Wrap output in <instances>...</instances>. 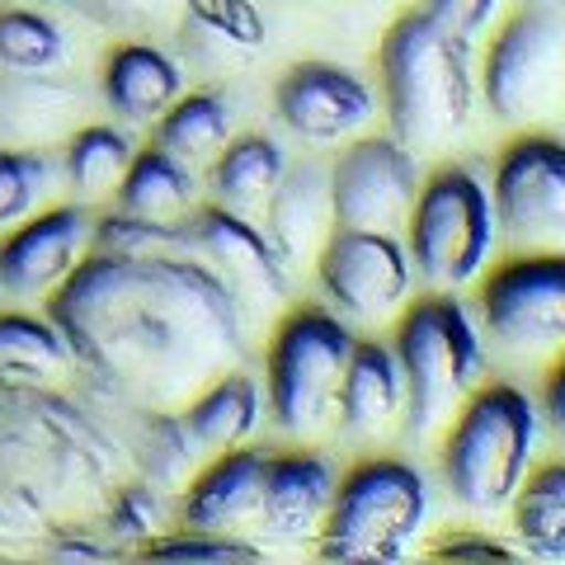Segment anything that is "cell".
Returning <instances> with one entry per match:
<instances>
[{
    "mask_svg": "<svg viewBox=\"0 0 565 565\" xmlns=\"http://www.w3.org/2000/svg\"><path fill=\"white\" fill-rule=\"evenodd\" d=\"M47 321L118 405L170 411L245 359L241 302L189 255L90 250L47 292Z\"/></svg>",
    "mask_w": 565,
    "mask_h": 565,
    "instance_id": "obj_1",
    "label": "cell"
},
{
    "mask_svg": "<svg viewBox=\"0 0 565 565\" xmlns=\"http://www.w3.org/2000/svg\"><path fill=\"white\" fill-rule=\"evenodd\" d=\"M122 462L118 434L85 401L62 386H0V537L99 509Z\"/></svg>",
    "mask_w": 565,
    "mask_h": 565,
    "instance_id": "obj_2",
    "label": "cell"
},
{
    "mask_svg": "<svg viewBox=\"0 0 565 565\" xmlns=\"http://www.w3.org/2000/svg\"><path fill=\"white\" fill-rule=\"evenodd\" d=\"M382 99L405 151H444L471 122V39L444 29L429 10H405L382 39Z\"/></svg>",
    "mask_w": 565,
    "mask_h": 565,
    "instance_id": "obj_3",
    "label": "cell"
},
{
    "mask_svg": "<svg viewBox=\"0 0 565 565\" xmlns=\"http://www.w3.org/2000/svg\"><path fill=\"white\" fill-rule=\"evenodd\" d=\"M392 353L405 382V438H429L448 424L486 373V334L467 302L444 288L401 307Z\"/></svg>",
    "mask_w": 565,
    "mask_h": 565,
    "instance_id": "obj_4",
    "label": "cell"
},
{
    "mask_svg": "<svg viewBox=\"0 0 565 565\" xmlns=\"http://www.w3.org/2000/svg\"><path fill=\"white\" fill-rule=\"evenodd\" d=\"M542 411L514 382H481L457 405L444 438V486L462 509L494 514L533 467Z\"/></svg>",
    "mask_w": 565,
    "mask_h": 565,
    "instance_id": "obj_5",
    "label": "cell"
},
{
    "mask_svg": "<svg viewBox=\"0 0 565 565\" xmlns=\"http://www.w3.org/2000/svg\"><path fill=\"white\" fill-rule=\"evenodd\" d=\"M494 241H500V222H494L490 184L471 166L448 161L429 180H419L405 217V255L429 288L457 292L476 282L486 274Z\"/></svg>",
    "mask_w": 565,
    "mask_h": 565,
    "instance_id": "obj_6",
    "label": "cell"
},
{
    "mask_svg": "<svg viewBox=\"0 0 565 565\" xmlns=\"http://www.w3.org/2000/svg\"><path fill=\"white\" fill-rule=\"evenodd\" d=\"M429 519V481L401 457H367L334 481L321 519V556L330 561H401Z\"/></svg>",
    "mask_w": 565,
    "mask_h": 565,
    "instance_id": "obj_7",
    "label": "cell"
},
{
    "mask_svg": "<svg viewBox=\"0 0 565 565\" xmlns=\"http://www.w3.org/2000/svg\"><path fill=\"white\" fill-rule=\"evenodd\" d=\"M353 349V330L330 307H292L278 321L264 359V392L278 434L307 438L326 429L340 396V377Z\"/></svg>",
    "mask_w": 565,
    "mask_h": 565,
    "instance_id": "obj_8",
    "label": "cell"
},
{
    "mask_svg": "<svg viewBox=\"0 0 565 565\" xmlns=\"http://www.w3.org/2000/svg\"><path fill=\"white\" fill-rule=\"evenodd\" d=\"M481 90L500 122L552 114L565 95V14L552 6L519 10L486 52Z\"/></svg>",
    "mask_w": 565,
    "mask_h": 565,
    "instance_id": "obj_9",
    "label": "cell"
},
{
    "mask_svg": "<svg viewBox=\"0 0 565 565\" xmlns=\"http://www.w3.org/2000/svg\"><path fill=\"white\" fill-rule=\"evenodd\" d=\"M481 334L504 353L565 349V255H514L490 269L476 292Z\"/></svg>",
    "mask_w": 565,
    "mask_h": 565,
    "instance_id": "obj_10",
    "label": "cell"
},
{
    "mask_svg": "<svg viewBox=\"0 0 565 565\" xmlns=\"http://www.w3.org/2000/svg\"><path fill=\"white\" fill-rule=\"evenodd\" d=\"M316 278L326 302L344 321H386L411 297V255L396 232H367V226H330L316 250Z\"/></svg>",
    "mask_w": 565,
    "mask_h": 565,
    "instance_id": "obj_11",
    "label": "cell"
},
{
    "mask_svg": "<svg viewBox=\"0 0 565 565\" xmlns=\"http://www.w3.org/2000/svg\"><path fill=\"white\" fill-rule=\"evenodd\" d=\"M180 226H184V255L207 264L226 282V292L241 302V311H264V307L288 302L292 292L288 259L274 250V241L259 226L245 222V212L203 203V207H189Z\"/></svg>",
    "mask_w": 565,
    "mask_h": 565,
    "instance_id": "obj_12",
    "label": "cell"
},
{
    "mask_svg": "<svg viewBox=\"0 0 565 565\" xmlns=\"http://www.w3.org/2000/svg\"><path fill=\"white\" fill-rule=\"evenodd\" d=\"M490 203L500 232L519 245L565 241V141L523 132L500 151L490 180Z\"/></svg>",
    "mask_w": 565,
    "mask_h": 565,
    "instance_id": "obj_13",
    "label": "cell"
},
{
    "mask_svg": "<svg viewBox=\"0 0 565 565\" xmlns=\"http://www.w3.org/2000/svg\"><path fill=\"white\" fill-rule=\"evenodd\" d=\"M419 189L415 156L396 137H363L330 166V203L334 226H367V232H396L411 217Z\"/></svg>",
    "mask_w": 565,
    "mask_h": 565,
    "instance_id": "obj_14",
    "label": "cell"
},
{
    "mask_svg": "<svg viewBox=\"0 0 565 565\" xmlns=\"http://www.w3.org/2000/svg\"><path fill=\"white\" fill-rule=\"evenodd\" d=\"M90 226L95 212L85 203H62L20 217V226L0 236V292L14 302L47 297L90 250Z\"/></svg>",
    "mask_w": 565,
    "mask_h": 565,
    "instance_id": "obj_15",
    "label": "cell"
},
{
    "mask_svg": "<svg viewBox=\"0 0 565 565\" xmlns=\"http://www.w3.org/2000/svg\"><path fill=\"white\" fill-rule=\"evenodd\" d=\"M274 109L288 132L311 141V147H330V141H344L359 128H367V118H373V90L349 66L297 62L282 71V81L274 90Z\"/></svg>",
    "mask_w": 565,
    "mask_h": 565,
    "instance_id": "obj_16",
    "label": "cell"
},
{
    "mask_svg": "<svg viewBox=\"0 0 565 565\" xmlns=\"http://www.w3.org/2000/svg\"><path fill=\"white\" fill-rule=\"evenodd\" d=\"M264 457L259 448H222L212 462L193 476L180 494V527L199 533H241L259 514V486H264Z\"/></svg>",
    "mask_w": 565,
    "mask_h": 565,
    "instance_id": "obj_17",
    "label": "cell"
},
{
    "mask_svg": "<svg viewBox=\"0 0 565 565\" xmlns=\"http://www.w3.org/2000/svg\"><path fill=\"white\" fill-rule=\"evenodd\" d=\"M334 226V203H330V166L302 161L282 166L274 193L264 199V236L274 241V250L297 264L321 250V241Z\"/></svg>",
    "mask_w": 565,
    "mask_h": 565,
    "instance_id": "obj_18",
    "label": "cell"
},
{
    "mask_svg": "<svg viewBox=\"0 0 565 565\" xmlns=\"http://www.w3.org/2000/svg\"><path fill=\"white\" fill-rule=\"evenodd\" d=\"M334 494V467L321 452H278L264 457V486H259V514L278 537L316 533Z\"/></svg>",
    "mask_w": 565,
    "mask_h": 565,
    "instance_id": "obj_19",
    "label": "cell"
},
{
    "mask_svg": "<svg viewBox=\"0 0 565 565\" xmlns=\"http://www.w3.org/2000/svg\"><path fill=\"white\" fill-rule=\"evenodd\" d=\"M99 90H104V104L122 122H147V118H161L184 95V71L156 43L128 39L104 57Z\"/></svg>",
    "mask_w": 565,
    "mask_h": 565,
    "instance_id": "obj_20",
    "label": "cell"
},
{
    "mask_svg": "<svg viewBox=\"0 0 565 565\" xmlns=\"http://www.w3.org/2000/svg\"><path fill=\"white\" fill-rule=\"evenodd\" d=\"M401 405H405V382H401L392 344L353 340L344 377H340V396H334L340 429L353 438H377L386 424H396Z\"/></svg>",
    "mask_w": 565,
    "mask_h": 565,
    "instance_id": "obj_21",
    "label": "cell"
},
{
    "mask_svg": "<svg viewBox=\"0 0 565 565\" xmlns=\"http://www.w3.org/2000/svg\"><path fill=\"white\" fill-rule=\"evenodd\" d=\"M259 415H264V392L250 373H241V367L199 386L180 411L184 429L193 434V444L203 452H222V448L245 444V438L259 429Z\"/></svg>",
    "mask_w": 565,
    "mask_h": 565,
    "instance_id": "obj_22",
    "label": "cell"
},
{
    "mask_svg": "<svg viewBox=\"0 0 565 565\" xmlns=\"http://www.w3.org/2000/svg\"><path fill=\"white\" fill-rule=\"evenodd\" d=\"M76 359L47 316L0 311V386H62Z\"/></svg>",
    "mask_w": 565,
    "mask_h": 565,
    "instance_id": "obj_23",
    "label": "cell"
},
{
    "mask_svg": "<svg viewBox=\"0 0 565 565\" xmlns=\"http://www.w3.org/2000/svg\"><path fill=\"white\" fill-rule=\"evenodd\" d=\"M114 207L132 212V217H151V222H174L193 207V170L180 156H170L166 147H141L132 151L128 170L114 189Z\"/></svg>",
    "mask_w": 565,
    "mask_h": 565,
    "instance_id": "obj_24",
    "label": "cell"
},
{
    "mask_svg": "<svg viewBox=\"0 0 565 565\" xmlns=\"http://www.w3.org/2000/svg\"><path fill=\"white\" fill-rule=\"evenodd\" d=\"M81 109V90L43 71H6L0 76V137L43 141Z\"/></svg>",
    "mask_w": 565,
    "mask_h": 565,
    "instance_id": "obj_25",
    "label": "cell"
},
{
    "mask_svg": "<svg viewBox=\"0 0 565 565\" xmlns=\"http://www.w3.org/2000/svg\"><path fill=\"white\" fill-rule=\"evenodd\" d=\"M132 415H137L132 438H118L122 457H128L141 481H151L156 490H180V481L189 476V467L199 462L203 448L193 444L184 419L161 411V405H132Z\"/></svg>",
    "mask_w": 565,
    "mask_h": 565,
    "instance_id": "obj_26",
    "label": "cell"
},
{
    "mask_svg": "<svg viewBox=\"0 0 565 565\" xmlns=\"http://www.w3.org/2000/svg\"><path fill=\"white\" fill-rule=\"evenodd\" d=\"M282 174V147L264 132H245V137H226V147L212 161V203L232 207V212H250L264 207V199L274 193Z\"/></svg>",
    "mask_w": 565,
    "mask_h": 565,
    "instance_id": "obj_27",
    "label": "cell"
},
{
    "mask_svg": "<svg viewBox=\"0 0 565 565\" xmlns=\"http://www.w3.org/2000/svg\"><path fill=\"white\" fill-rule=\"evenodd\" d=\"M514 533L527 556L565 561V462H546L514 490Z\"/></svg>",
    "mask_w": 565,
    "mask_h": 565,
    "instance_id": "obj_28",
    "label": "cell"
},
{
    "mask_svg": "<svg viewBox=\"0 0 565 565\" xmlns=\"http://www.w3.org/2000/svg\"><path fill=\"white\" fill-rule=\"evenodd\" d=\"M232 137V104H226L217 90H193L180 95L170 109L156 118V147H166L180 161H207L217 156Z\"/></svg>",
    "mask_w": 565,
    "mask_h": 565,
    "instance_id": "obj_29",
    "label": "cell"
},
{
    "mask_svg": "<svg viewBox=\"0 0 565 565\" xmlns=\"http://www.w3.org/2000/svg\"><path fill=\"white\" fill-rule=\"evenodd\" d=\"M132 161V141L114 122H85V128L71 132L66 156H62V174L66 184L95 199V193H114L122 170Z\"/></svg>",
    "mask_w": 565,
    "mask_h": 565,
    "instance_id": "obj_30",
    "label": "cell"
},
{
    "mask_svg": "<svg viewBox=\"0 0 565 565\" xmlns=\"http://www.w3.org/2000/svg\"><path fill=\"white\" fill-rule=\"evenodd\" d=\"M166 523V490L151 481H118L99 504V533L114 546H141L161 533Z\"/></svg>",
    "mask_w": 565,
    "mask_h": 565,
    "instance_id": "obj_31",
    "label": "cell"
},
{
    "mask_svg": "<svg viewBox=\"0 0 565 565\" xmlns=\"http://www.w3.org/2000/svg\"><path fill=\"white\" fill-rule=\"evenodd\" d=\"M62 29L39 10H0V71H52L62 62Z\"/></svg>",
    "mask_w": 565,
    "mask_h": 565,
    "instance_id": "obj_32",
    "label": "cell"
},
{
    "mask_svg": "<svg viewBox=\"0 0 565 565\" xmlns=\"http://www.w3.org/2000/svg\"><path fill=\"white\" fill-rule=\"evenodd\" d=\"M52 180V161L43 151H0V226L20 222L43 199Z\"/></svg>",
    "mask_w": 565,
    "mask_h": 565,
    "instance_id": "obj_33",
    "label": "cell"
},
{
    "mask_svg": "<svg viewBox=\"0 0 565 565\" xmlns=\"http://www.w3.org/2000/svg\"><path fill=\"white\" fill-rule=\"evenodd\" d=\"M141 556L156 561H259V546L236 533H199V527H180L170 537H151L137 546Z\"/></svg>",
    "mask_w": 565,
    "mask_h": 565,
    "instance_id": "obj_34",
    "label": "cell"
},
{
    "mask_svg": "<svg viewBox=\"0 0 565 565\" xmlns=\"http://www.w3.org/2000/svg\"><path fill=\"white\" fill-rule=\"evenodd\" d=\"M76 6L90 14L95 24L104 29H118V33H141V29H156L170 20V10L180 0H76Z\"/></svg>",
    "mask_w": 565,
    "mask_h": 565,
    "instance_id": "obj_35",
    "label": "cell"
},
{
    "mask_svg": "<svg viewBox=\"0 0 565 565\" xmlns=\"http://www.w3.org/2000/svg\"><path fill=\"white\" fill-rule=\"evenodd\" d=\"M419 10H429L438 24L462 33V39H476V33L490 24V14L500 10V0H424Z\"/></svg>",
    "mask_w": 565,
    "mask_h": 565,
    "instance_id": "obj_36",
    "label": "cell"
},
{
    "mask_svg": "<svg viewBox=\"0 0 565 565\" xmlns=\"http://www.w3.org/2000/svg\"><path fill=\"white\" fill-rule=\"evenodd\" d=\"M434 556H452V561H514V546L494 542V537H476V533H448L434 542Z\"/></svg>",
    "mask_w": 565,
    "mask_h": 565,
    "instance_id": "obj_37",
    "label": "cell"
},
{
    "mask_svg": "<svg viewBox=\"0 0 565 565\" xmlns=\"http://www.w3.org/2000/svg\"><path fill=\"white\" fill-rule=\"evenodd\" d=\"M542 415L556 434H565V353L556 359L552 377H546V392H542Z\"/></svg>",
    "mask_w": 565,
    "mask_h": 565,
    "instance_id": "obj_38",
    "label": "cell"
}]
</instances>
